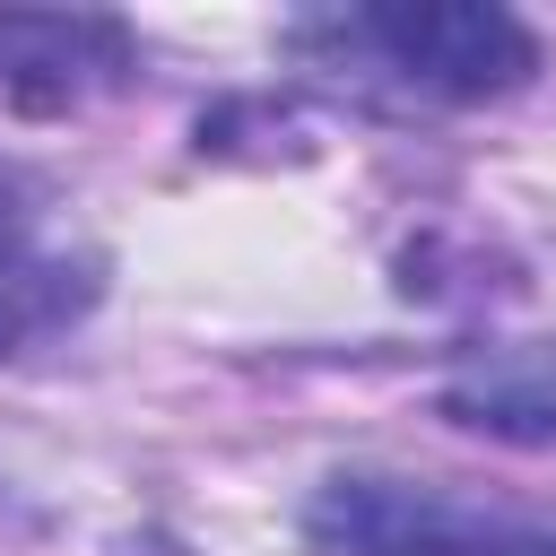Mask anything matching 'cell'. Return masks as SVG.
Returning a JSON list of instances; mask_svg holds the SVG:
<instances>
[{
    "mask_svg": "<svg viewBox=\"0 0 556 556\" xmlns=\"http://www.w3.org/2000/svg\"><path fill=\"white\" fill-rule=\"evenodd\" d=\"M443 417L495 443H556V356H486L443 382Z\"/></svg>",
    "mask_w": 556,
    "mask_h": 556,
    "instance_id": "obj_5",
    "label": "cell"
},
{
    "mask_svg": "<svg viewBox=\"0 0 556 556\" xmlns=\"http://www.w3.org/2000/svg\"><path fill=\"white\" fill-rule=\"evenodd\" d=\"M139 78V35L104 9H0V113L61 122Z\"/></svg>",
    "mask_w": 556,
    "mask_h": 556,
    "instance_id": "obj_3",
    "label": "cell"
},
{
    "mask_svg": "<svg viewBox=\"0 0 556 556\" xmlns=\"http://www.w3.org/2000/svg\"><path fill=\"white\" fill-rule=\"evenodd\" d=\"M348 35L382 52V70L452 104H486L539 78V35L495 0H400V9H365Z\"/></svg>",
    "mask_w": 556,
    "mask_h": 556,
    "instance_id": "obj_2",
    "label": "cell"
},
{
    "mask_svg": "<svg viewBox=\"0 0 556 556\" xmlns=\"http://www.w3.org/2000/svg\"><path fill=\"white\" fill-rule=\"evenodd\" d=\"M313 556H556V530L469 513L408 478H330L304 504Z\"/></svg>",
    "mask_w": 556,
    "mask_h": 556,
    "instance_id": "obj_1",
    "label": "cell"
},
{
    "mask_svg": "<svg viewBox=\"0 0 556 556\" xmlns=\"http://www.w3.org/2000/svg\"><path fill=\"white\" fill-rule=\"evenodd\" d=\"M104 295V261L43 235L26 182L0 165V356H35L61 330H78Z\"/></svg>",
    "mask_w": 556,
    "mask_h": 556,
    "instance_id": "obj_4",
    "label": "cell"
}]
</instances>
